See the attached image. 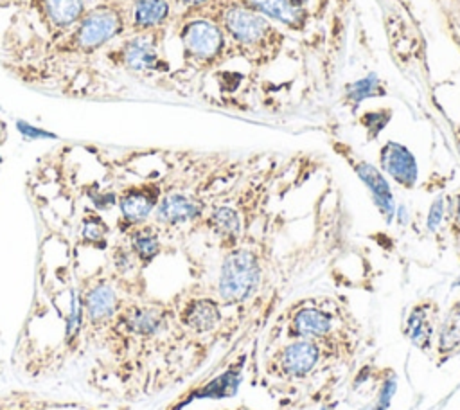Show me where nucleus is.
<instances>
[{
    "label": "nucleus",
    "instance_id": "obj_1",
    "mask_svg": "<svg viewBox=\"0 0 460 410\" xmlns=\"http://www.w3.org/2000/svg\"><path fill=\"white\" fill-rule=\"evenodd\" d=\"M363 329L349 304L332 295L304 297L279 315L270 333V345L282 340H316L358 352Z\"/></svg>",
    "mask_w": 460,
    "mask_h": 410
},
{
    "label": "nucleus",
    "instance_id": "obj_2",
    "mask_svg": "<svg viewBox=\"0 0 460 410\" xmlns=\"http://www.w3.org/2000/svg\"><path fill=\"white\" fill-rule=\"evenodd\" d=\"M354 360V352L327 342L282 340L271 347L264 358V378L277 385L295 387L313 381L325 370L345 367Z\"/></svg>",
    "mask_w": 460,
    "mask_h": 410
},
{
    "label": "nucleus",
    "instance_id": "obj_3",
    "mask_svg": "<svg viewBox=\"0 0 460 410\" xmlns=\"http://www.w3.org/2000/svg\"><path fill=\"white\" fill-rule=\"evenodd\" d=\"M266 281V248L246 236L223 252L212 295L225 309H243L259 297Z\"/></svg>",
    "mask_w": 460,
    "mask_h": 410
},
{
    "label": "nucleus",
    "instance_id": "obj_4",
    "mask_svg": "<svg viewBox=\"0 0 460 410\" xmlns=\"http://www.w3.org/2000/svg\"><path fill=\"white\" fill-rule=\"evenodd\" d=\"M214 22L239 52L248 56L250 61L253 59V63H268L282 49L284 34L277 31L266 16L237 2L225 4Z\"/></svg>",
    "mask_w": 460,
    "mask_h": 410
},
{
    "label": "nucleus",
    "instance_id": "obj_5",
    "mask_svg": "<svg viewBox=\"0 0 460 410\" xmlns=\"http://www.w3.org/2000/svg\"><path fill=\"white\" fill-rule=\"evenodd\" d=\"M178 325L190 338L214 336L225 324V308L208 293L187 295L174 306Z\"/></svg>",
    "mask_w": 460,
    "mask_h": 410
},
{
    "label": "nucleus",
    "instance_id": "obj_6",
    "mask_svg": "<svg viewBox=\"0 0 460 410\" xmlns=\"http://www.w3.org/2000/svg\"><path fill=\"white\" fill-rule=\"evenodd\" d=\"M180 41L185 58L196 65H212L226 47L223 29L208 18H192L180 29Z\"/></svg>",
    "mask_w": 460,
    "mask_h": 410
},
{
    "label": "nucleus",
    "instance_id": "obj_7",
    "mask_svg": "<svg viewBox=\"0 0 460 410\" xmlns=\"http://www.w3.org/2000/svg\"><path fill=\"white\" fill-rule=\"evenodd\" d=\"M440 322V304L431 299L424 297L415 300L401 325L402 336L422 354L431 356L435 347V336Z\"/></svg>",
    "mask_w": 460,
    "mask_h": 410
},
{
    "label": "nucleus",
    "instance_id": "obj_8",
    "mask_svg": "<svg viewBox=\"0 0 460 410\" xmlns=\"http://www.w3.org/2000/svg\"><path fill=\"white\" fill-rule=\"evenodd\" d=\"M174 322V306L165 302H137L120 309V324L124 329L140 338H156Z\"/></svg>",
    "mask_w": 460,
    "mask_h": 410
},
{
    "label": "nucleus",
    "instance_id": "obj_9",
    "mask_svg": "<svg viewBox=\"0 0 460 410\" xmlns=\"http://www.w3.org/2000/svg\"><path fill=\"white\" fill-rule=\"evenodd\" d=\"M212 203L194 192L174 191L160 198L155 209V221L167 228L201 223Z\"/></svg>",
    "mask_w": 460,
    "mask_h": 410
},
{
    "label": "nucleus",
    "instance_id": "obj_10",
    "mask_svg": "<svg viewBox=\"0 0 460 410\" xmlns=\"http://www.w3.org/2000/svg\"><path fill=\"white\" fill-rule=\"evenodd\" d=\"M124 29L122 13L113 5H99L86 13L75 31V45L81 50H95Z\"/></svg>",
    "mask_w": 460,
    "mask_h": 410
},
{
    "label": "nucleus",
    "instance_id": "obj_11",
    "mask_svg": "<svg viewBox=\"0 0 460 410\" xmlns=\"http://www.w3.org/2000/svg\"><path fill=\"white\" fill-rule=\"evenodd\" d=\"M201 225L217 241L223 252L237 246L250 232L243 212L232 201L212 203Z\"/></svg>",
    "mask_w": 460,
    "mask_h": 410
},
{
    "label": "nucleus",
    "instance_id": "obj_12",
    "mask_svg": "<svg viewBox=\"0 0 460 410\" xmlns=\"http://www.w3.org/2000/svg\"><path fill=\"white\" fill-rule=\"evenodd\" d=\"M334 151L349 162V165L354 169V173L359 176V180L368 187L377 210L383 214L386 223H390L394 214H395V203H394L392 189H390L386 178L383 176V173L376 165H372L370 162L358 156L345 144H334Z\"/></svg>",
    "mask_w": 460,
    "mask_h": 410
},
{
    "label": "nucleus",
    "instance_id": "obj_13",
    "mask_svg": "<svg viewBox=\"0 0 460 410\" xmlns=\"http://www.w3.org/2000/svg\"><path fill=\"white\" fill-rule=\"evenodd\" d=\"M122 63L133 72H156L165 67L160 50L156 31H146L128 40L120 49Z\"/></svg>",
    "mask_w": 460,
    "mask_h": 410
},
{
    "label": "nucleus",
    "instance_id": "obj_14",
    "mask_svg": "<svg viewBox=\"0 0 460 410\" xmlns=\"http://www.w3.org/2000/svg\"><path fill=\"white\" fill-rule=\"evenodd\" d=\"M381 169L402 189H413L419 178V167L413 153L394 140H388L379 149Z\"/></svg>",
    "mask_w": 460,
    "mask_h": 410
},
{
    "label": "nucleus",
    "instance_id": "obj_15",
    "mask_svg": "<svg viewBox=\"0 0 460 410\" xmlns=\"http://www.w3.org/2000/svg\"><path fill=\"white\" fill-rule=\"evenodd\" d=\"M160 185L146 183V185H133L126 189L119 198V207L122 218L128 225L137 227L142 225L156 209L162 198Z\"/></svg>",
    "mask_w": 460,
    "mask_h": 410
},
{
    "label": "nucleus",
    "instance_id": "obj_16",
    "mask_svg": "<svg viewBox=\"0 0 460 410\" xmlns=\"http://www.w3.org/2000/svg\"><path fill=\"white\" fill-rule=\"evenodd\" d=\"M458 354H460V295L449 304V308L446 309L444 316L438 322L431 358L437 367H442Z\"/></svg>",
    "mask_w": 460,
    "mask_h": 410
},
{
    "label": "nucleus",
    "instance_id": "obj_17",
    "mask_svg": "<svg viewBox=\"0 0 460 410\" xmlns=\"http://www.w3.org/2000/svg\"><path fill=\"white\" fill-rule=\"evenodd\" d=\"M237 4L275 20L289 29L302 31L307 23V11L300 0H235Z\"/></svg>",
    "mask_w": 460,
    "mask_h": 410
},
{
    "label": "nucleus",
    "instance_id": "obj_18",
    "mask_svg": "<svg viewBox=\"0 0 460 410\" xmlns=\"http://www.w3.org/2000/svg\"><path fill=\"white\" fill-rule=\"evenodd\" d=\"M83 309L92 325H101L120 311V300L110 282L99 281L83 295Z\"/></svg>",
    "mask_w": 460,
    "mask_h": 410
},
{
    "label": "nucleus",
    "instance_id": "obj_19",
    "mask_svg": "<svg viewBox=\"0 0 460 410\" xmlns=\"http://www.w3.org/2000/svg\"><path fill=\"white\" fill-rule=\"evenodd\" d=\"M171 14V0H135L133 27L140 32L162 27Z\"/></svg>",
    "mask_w": 460,
    "mask_h": 410
},
{
    "label": "nucleus",
    "instance_id": "obj_20",
    "mask_svg": "<svg viewBox=\"0 0 460 410\" xmlns=\"http://www.w3.org/2000/svg\"><path fill=\"white\" fill-rule=\"evenodd\" d=\"M129 250L137 257L138 264L147 266L153 263L162 252V239L158 230L151 225H137L129 234Z\"/></svg>",
    "mask_w": 460,
    "mask_h": 410
},
{
    "label": "nucleus",
    "instance_id": "obj_21",
    "mask_svg": "<svg viewBox=\"0 0 460 410\" xmlns=\"http://www.w3.org/2000/svg\"><path fill=\"white\" fill-rule=\"evenodd\" d=\"M43 13L54 27H70L84 16L86 0H41Z\"/></svg>",
    "mask_w": 460,
    "mask_h": 410
},
{
    "label": "nucleus",
    "instance_id": "obj_22",
    "mask_svg": "<svg viewBox=\"0 0 460 410\" xmlns=\"http://www.w3.org/2000/svg\"><path fill=\"white\" fill-rule=\"evenodd\" d=\"M379 95H385V88L381 79L376 74H368L345 86V101L350 102V106H358L365 99H372Z\"/></svg>",
    "mask_w": 460,
    "mask_h": 410
},
{
    "label": "nucleus",
    "instance_id": "obj_23",
    "mask_svg": "<svg viewBox=\"0 0 460 410\" xmlns=\"http://www.w3.org/2000/svg\"><path fill=\"white\" fill-rule=\"evenodd\" d=\"M392 119V110L390 108H383V110H372V111H365L359 119L361 126L367 129L368 138H376L385 126L390 122Z\"/></svg>",
    "mask_w": 460,
    "mask_h": 410
},
{
    "label": "nucleus",
    "instance_id": "obj_24",
    "mask_svg": "<svg viewBox=\"0 0 460 410\" xmlns=\"http://www.w3.org/2000/svg\"><path fill=\"white\" fill-rule=\"evenodd\" d=\"M106 234H108V227L106 223L99 218V216H88L84 221H83V237L88 241V243H93V245H99L106 239Z\"/></svg>",
    "mask_w": 460,
    "mask_h": 410
},
{
    "label": "nucleus",
    "instance_id": "obj_25",
    "mask_svg": "<svg viewBox=\"0 0 460 410\" xmlns=\"http://www.w3.org/2000/svg\"><path fill=\"white\" fill-rule=\"evenodd\" d=\"M137 257L133 255V252L129 250V246H117L113 250V264L120 273H128L135 268L137 264Z\"/></svg>",
    "mask_w": 460,
    "mask_h": 410
},
{
    "label": "nucleus",
    "instance_id": "obj_26",
    "mask_svg": "<svg viewBox=\"0 0 460 410\" xmlns=\"http://www.w3.org/2000/svg\"><path fill=\"white\" fill-rule=\"evenodd\" d=\"M442 216H444V200L442 198H435V201L431 203L429 207V212H428V230H437L440 221H442Z\"/></svg>",
    "mask_w": 460,
    "mask_h": 410
},
{
    "label": "nucleus",
    "instance_id": "obj_27",
    "mask_svg": "<svg viewBox=\"0 0 460 410\" xmlns=\"http://www.w3.org/2000/svg\"><path fill=\"white\" fill-rule=\"evenodd\" d=\"M183 5H187L189 9H203L205 5H208L212 0H176Z\"/></svg>",
    "mask_w": 460,
    "mask_h": 410
},
{
    "label": "nucleus",
    "instance_id": "obj_28",
    "mask_svg": "<svg viewBox=\"0 0 460 410\" xmlns=\"http://www.w3.org/2000/svg\"><path fill=\"white\" fill-rule=\"evenodd\" d=\"M223 410H253V408H250V406H246V405H239V406H234V408H223Z\"/></svg>",
    "mask_w": 460,
    "mask_h": 410
},
{
    "label": "nucleus",
    "instance_id": "obj_29",
    "mask_svg": "<svg viewBox=\"0 0 460 410\" xmlns=\"http://www.w3.org/2000/svg\"><path fill=\"white\" fill-rule=\"evenodd\" d=\"M36 410H45V408H36Z\"/></svg>",
    "mask_w": 460,
    "mask_h": 410
}]
</instances>
